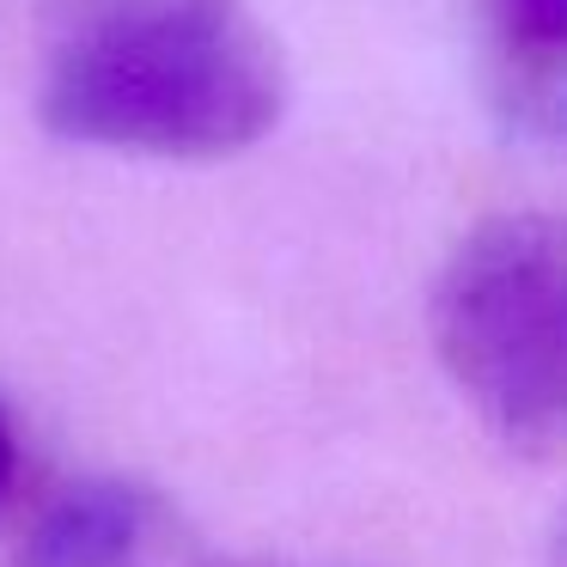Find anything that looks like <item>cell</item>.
<instances>
[{"mask_svg": "<svg viewBox=\"0 0 567 567\" xmlns=\"http://www.w3.org/2000/svg\"><path fill=\"white\" fill-rule=\"evenodd\" d=\"M153 530V501L116 476L62 488L31 525L19 567H135Z\"/></svg>", "mask_w": 567, "mask_h": 567, "instance_id": "obj_3", "label": "cell"}, {"mask_svg": "<svg viewBox=\"0 0 567 567\" xmlns=\"http://www.w3.org/2000/svg\"><path fill=\"white\" fill-rule=\"evenodd\" d=\"M433 348L494 433H567V214H494L433 287Z\"/></svg>", "mask_w": 567, "mask_h": 567, "instance_id": "obj_2", "label": "cell"}, {"mask_svg": "<svg viewBox=\"0 0 567 567\" xmlns=\"http://www.w3.org/2000/svg\"><path fill=\"white\" fill-rule=\"evenodd\" d=\"M287 74L250 0H62L38 116L62 141L226 159L281 123Z\"/></svg>", "mask_w": 567, "mask_h": 567, "instance_id": "obj_1", "label": "cell"}, {"mask_svg": "<svg viewBox=\"0 0 567 567\" xmlns=\"http://www.w3.org/2000/svg\"><path fill=\"white\" fill-rule=\"evenodd\" d=\"M549 567H567V513H561V525H555V543H549Z\"/></svg>", "mask_w": 567, "mask_h": 567, "instance_id": "obj_6", "label": "cell"}, {"mask_svg": "<svg viewBox=\"0 0 567 567\" xmlns=\"http://www.w3.org/2000/svg\"><path fill=\"white\" fill-rule=\"evenodd\" d=\"M506 50L530 68L567 62V0H501Z\"/></svg>", "mask_w": 567, "mask_h": 567, "instance_id": "obj_4", "label": "cell"}, {"mask_svg": "<svg viewBox=\"0 0 567 567\" xmlns=\"http://www.w3.org/2000/svg\"><path fill=\"white\" fill-rule=\"evenodd\" d=\"M19 482V440H13V421H7V409H0V501L13 494Z\"/></svg>", "mask_w": 567, "mask_h": 567, "instance_id": "obj_5", "label": "cell"}, {"mask_svg": "<svg viewBox=\"0 0 567 567\" xmlns=\"http://www.w3.org/2000/svg\"><path fill=\"white\" fill-rule=\"evenodd\" d=\"M208 567H281V561H208Z\"/></svg>", "mask_w": 567, "mask_h": 567, "instance_id": "obj_7", "label": "cell"}]
</instances>
